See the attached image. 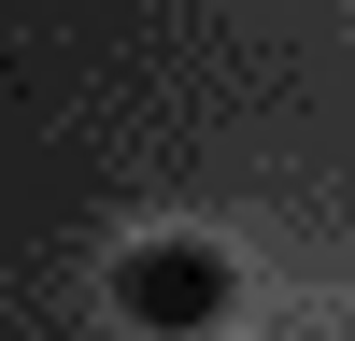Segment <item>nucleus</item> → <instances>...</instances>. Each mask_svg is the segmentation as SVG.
Returning a JSON list of instances; mask_svg holds the SVG:
<instances>
[{
  "instance_id": "obj_1",
  "label": "nucleus",
  "mask_w": 355,
  "mask_h": 341,
  "mask_svg": "<svg viewBox=\"0 0 355 341\" xmlns=\"http://www.w3.org/2000/svg\"><path fill=\"white\" fill-rule=\"evenodd\" d=\"M227 299H242V270H227L214 242H128V270H114V313H128L142 341H214Z\"/></svg>"
}]
</instances>
